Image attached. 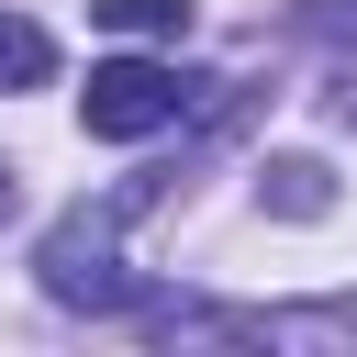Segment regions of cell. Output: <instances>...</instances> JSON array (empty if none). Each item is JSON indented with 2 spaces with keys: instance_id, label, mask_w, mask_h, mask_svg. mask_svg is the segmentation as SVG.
Masks as SVG:
<instances>
[{
  "instance_id": "cell-6",
  "label": "cell",
  "mask_w": 357,
  "mask_h": 357,
  "mask_svg": "<svg viewBox=\"0 0 357 357\" xmlns=\"http://www.w3.org/2000/svg\"><path fill=\"white\" fill-rule=\"evenodd\" d=\"M11 201H22V178H11V167H0V212H11Z\"/></svg>"
},
{
  "instance_id": "cell-2",
  "label": "cell",
  "mask_w": 357,
  "mask_h": 357,
  "mask_svg": "<svg viewBox=\"0 0 357 357\" xmlns=\"http://www.w3.org/2000/svg\"><path fill=\"white\" fill-rule=\"evenodd\" d=\"M201 89H212V78H178V67H156V56H112V67H89L78 123H89L100 145H145V134H167L178 112H201Z\"/></svg>"
},
{
  "instance_id": "cell-3",
  "label": "cell",
  "mask_w": 357,
  "mask_h": 357,
  "mask_svg": "<svg viewBox=\"0 0 357 357\" xmlns=\"http://www.w3.org/2000/svg\"><path fill=\"white\" fill-rule=\"evenodd\" d=\"M257 201L290 212V223H324V212H335V178H324V156H268V167H257Z\"/></svg>"
},
{
  "instance_id": "cell-1",
  "label": "cell",
  "mask_w": 357,
  "mask_h": 357,
  "mask_svg": "<svg viewBox=\"0 0 357 357\" xmlns=\"http://www.w3.org/2000/svg\"><path fill=\"white\" fill-rule=\"evenodd\" d=\"M156 201V178H134V190H112V201H78L45 245H33V279H45V301H67V312H134V268H123V223Z\"/></svg>"
},
{
  "instance_id": "cell-5",
  "label": "cell",
  "mask_w": 357,
  "mask_h": 357,
  "mask_svg": "<svg viewBox=\"0 0 357 357\" xmlns=\"http://www.w3.org/2000/svg\"><path fill=\"white\" fill-rule=\"evenodd\" d=\"M112 33H190V0H89Z\"/></svg>"
},
{
  "instance_id": "cell-4",
  "label": "cell",
  "mask_w": 357,
  "mask_h": 357,
  "mask_svg": "<svg viewBox=\"0 0 357 357\" xmlns=\"http://www.w3.org/2000/svg\"><path fill=\"white\" fill-rule=\"evenodd\" d=\"M45 67H56V45H45V22H22V11H0V89H45Z\"/></svg>"
}]
</instances>
